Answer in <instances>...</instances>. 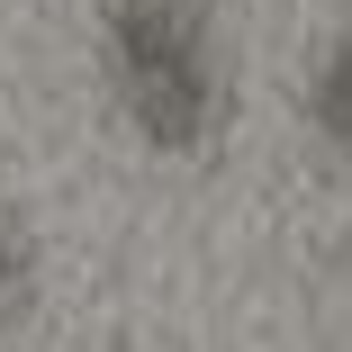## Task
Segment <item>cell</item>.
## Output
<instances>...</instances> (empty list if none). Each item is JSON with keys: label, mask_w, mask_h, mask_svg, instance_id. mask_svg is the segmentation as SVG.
I'll list each match as a JSON object with an SVG mask.
<instances>
[{"label": "cell", "mask_w": 352, "mask_h": 352, "mask_svg": "<svg viewBox=\"0 0 352 352\" xmlns=\"http://www.w3.org/2000/svg\"><path fill=\"white\" fill-rule=\"evenodd\" d=\"M100 73H109L118 118L154 154L217 145L235 109L217 0H100Z\"/></svg>", "instance_id": "1"}, {"label": "cell", "mask_w": 352, "mask_h": 352, "mask_svg": "<svg viewBox=\"0 0 352 352\" xmlns=\"http://www.w3.org/2000/svg\"><path fill=\"white\" fill-rule=\"evenodd\" d=\"M307 118H316L325 145H343V154H352V28L307 63Z\"/></svg>", "instance_id": "2"}, {"label": "cell", "mask_w": 352, "mask_h": 352, "mask_svg": "<svg viewBox=\"0 0 352 352\" xmlns=\"http://www.w3.org/2000/svg\"><path fill=\"white\" fill-rule=\"evenodd\" d=\"M19 298H28V226L0 208V316H10Z\"/></svg>", "instance_id": "3"}]
</instances>
